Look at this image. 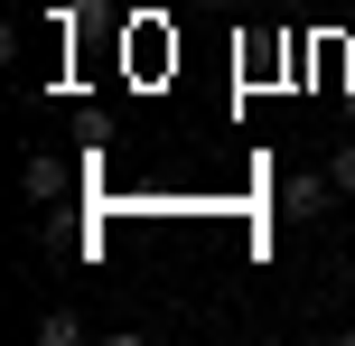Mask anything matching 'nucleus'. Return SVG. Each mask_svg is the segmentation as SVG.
<instances>
[{
    "label": "nucleus",
    "mask_w": 355,
    "mask_h": 346,
    "mask_svg": "<svg viewBox=\"0 0 355 346\" xmlns=\"http://www.w3.org/2000/svg\"><path fill=\"white\" fill-rule=\"evenodd\" d=\"M327 187H337V178H318V168L281 178V216H318V206H327Z\"/></svg>",
    "instance_id": "f257e3e1"
},
{
    "label": "nucleus",
    "mask_w": 355,
    "mask_h": 346,
    "mask_svg": "<svg viewBox=\"0 0 355 346\" xmlns=\"http://www.w3.org/2000/svg\"><path fill=\"white\" fill-rule=\"evenodd\" d=\"M75 337H85V318H75V309H47V318H37V346H75Z\"/></svg>",
    "instance_id": "f03ea898"
},
{
    "label": "nucleus",
    "mask_w": 355,
    "mask_h": 346,
    "mask_svg": "<svg viewBox=\"0 0 355 346\" xmlns=\"http://www.w3.org/2000/svg\"><path fill=\"white\" fill-rule=\"evenodd\" d=\"M327 178H337V187H346V197H355V141L337 150V159H327Z\"/></svg>",
    "instance_id": "7ed1b4c3"
},
{
    "label": "nucleus",
    "mask_w": 355,
    "mask_h": 346,
    "mask_svg": "<svg viewBox=\"0 0 355 346\" xmlns=\"http://www.w3.org/2000/svg\"><path fill=\"white\" fill-rule=\"evenodd\" d=\"M206 10H234V0H206Z\"/></svg>",
    "instance_id": "20e7f679"
}]
</instances>
